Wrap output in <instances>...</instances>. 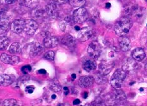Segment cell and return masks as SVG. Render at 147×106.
Listing matches in <instances>:
<instances>
[{"label":"cell","mask_w":147,"mask_h":106,"mask_svg":"<svg viewBox=\"0 0 147 106\" xmlns=\"http://www.w3.org/2000/svg\"><path fill=\"white\" fill-rule=\"evenodd\" d=\"M133 26V21L128 18H121L116 22L115 31L119 36H125L128 34Z\"/></svg>","instance_id":"1"},{"label":"cell","mask_w":147,"mask_h":106,"mask_svg":"<svg viewBox=\"0 0 147 106\" xmlns=\"http://www.w3.org/2000/svg\"><path fill=\"white\" fill-rule=\"evenodd\" d=\"M126 76V72L123 69H117L113 74L111 79V84L115 89H119L122 86Z\"/></svg>","instance_id":"2"},{"label":"cell","mask_w":147,"mask_h":106,"mask_svg":"<svg viewBox=\"0 0 147 106\" xmlns=\"http://www.w3.org/2000/svg\"><path fill=\"white\" fill-rule=\"evenodd\" d=\"M88 18V13L84 8H79L74 11L73 19L78 24H81L85 22Z\"/></svg>","instance_id":"3"},{"label":"cell","mask_w":147,"mask_h":106,"mask_svg":"<svg viewBox=\"0 0 147 106\" xmlns=\"http://www.w3.org/2000/svg\"><path fill=\"white\" fill-rule=\"evenodd\" d=\"M38 25L35 21L33 19H26L25 20L24 29L23 31L25 32L26 34L29 36H33L37 30Z\"/></svg>","instance_id":"4"},{"label":"cell","mask_w":147,"mask_h":106,"mask_svg":"<svg viewBox=\"0 0 147 106\" xmlns=\"http://www.w3.org/2000/svg\"><path fill=\"white\" fill-rule=\"evenodd\" d=\"M101 48L98 42H92L89 45L88 53L90 58L92 59L98 58L101 54Z\"/></svg>","instance_id":"5"},{"label":"cell","mask_w":147,"mask_h":106,"mask_svg":"<svg viewBox=\"0 0 147 106\" xmlns=\"http://www.w3.org/2000/svg\"><path fill=\"white\" fill-rule=\"evenodd\" d=\"M43 51L41 45L38 42H33L30 44L26 48V52L30 58H34L39 55Z\"/></svg>","instance_id":"6"},{"label":"cell","mask_w":147,"mask_h":106,"mask_svg":"<svg viewBox=\"0 0 147 106\" xmlns=\"http://www.w3.org/2000/svg\"><path fill=\"white\" fill-rule=\"evenodd\" d=\"M92 29L89 27H85L79 31L78 38L81 41H86L92 37Z\"/></svg>","instance_id":"7"},{"label":"cell","mask_w":147,"mask_h":106,"mask_svg":"<svg viewBox=\"0 0 147 106\" xmlns=\"http://www.w3.org/2000/svg\"><path fill=\"white\" fill-rule=\"evenodd\" d=\"M59 44L58 39L55 36L47 33L43 39V44L46 48H53L56 47Z\"/></svg>","instance_id":"8"},{"label":"cell","mask_w":147,"mask_h":106,"mask_svg":"<svg viewBox=\"0 0 147 106\" xmlns=\"http://www.w3.org/2000/svg\"><path fill=\"white\" fill-rule=\"evenodd\" d=\"M24 25L25 20L23 19H15L10 24V29L13 32L20 34L23 31Z\"/></svg>","instance_id":"9"},{"label":"cell","mask_w":147,"mask_h":106,"mask_svg":"<svg viewBox=\"0 0 147 106\" xmlns=\"http://www.w3.org/2000/svg\"><path fill=\"white\" fill-rule=\"evenodd\" d=\"M94 82V78L92 76H84L80 78L79 84L81 87L88 88L91 87Z\"/></svg>","instance_id":"10"},{"label":"cell","mask_w":147,"mask_h":106,"mask_svg":"<svg viewBox=\"0 0 147 106\" xmlns=\"http://www.w3.org/2000/svg\"><path fill=\"white\" fill-rule=\"evenodd\" d=\"M114 67V63L113 62H102L99 66V72L102 75L105 76L108 74Z\"/></svg>","instance_id":"11"},{"label":"cell","mask_w":147,"mask_h":106,"mask_svg":"<svg viewBox=\"0 0 147 106\" xmlns=\"http://www.w3.org/2000/svg\"><path fill=\"white\" fill-rule=\"evenodd\" d=\"M0 60L5 64H16L20 61V59L16 56H10L5 53H3L0 56Z\"/></svg>","instance_id":"12"},{"label":"cell","mask_w":147,"mask_h":106,"mask_svg":"<svg viewBox=\"0 0 147 106\" xmlns=\"http://www.w3.org/2000/svg\"><path fill=\"white\" fill-rule=\"evenodd\" d=\"M61 44L67 48H72L74 47L76 44V41L72 36L67 34L62 38Z\"/></svg>","instance_id":"13"},{"label":"cell","mask_w":147,"mask_h":106,"mask_svg":"<svg viewBox=\"0 0 147 106\" xmlns=\"http://www.w3.org/2000/svg\"><path fill=\"white\" fill-rule=\"evenodd\" d=\"M46 12L50 17L52 18H56L57 17V6L54 3H49L47 5Z\"/></svg>","instance_id":"14"},{"label":"cell","mask_w":147,"mask_h":106,"mask_svg":"<svg viewBox=\"0 0 147 106\" xmlns=\"http://www.w3.org/2000/svg\"><path fill=\"white\" fill-rule=\"evenodd\" d=\"M131 56L135 61H142L145 57V52L142 48H137L132 51Z\"/></svg>","instance_id":"15"},{"label":"cell","mask_w":147,"mask_h":106,"mask_svg":"<svg viewBox=\"0 0 147 106\" xmlns=\"http://www.w3.org/2000/svg\"><path fill=\"white\" fill-rule=\"evenodd\" d=\"M136 66L137 64L134 59H127L126 61L124 62V64H123L122 68L125 71L130 72L136 69Z\"/></svg>","instance_id":"16"},{"label":"cell","mask_w":147,"mask_h":106,"mask_svg":"<svg viewBox=\"0 0 147 106\" xmlns=\"http://www.w3.org/2000/svg\"><path fill=\"white\" fill-rule=\"evenodd\" d=\"M10 28V24L7 19L5 18L4 14L0 15V33H4Z\"/></svg>","instance_id":"17"},{"label":"cell","mask_w":147,"mask_h":106,"mask_svg":"<svg viewBox=\"0 0 147 106\" xmlns=\"http://www.w3.org/2000/svg\"><path fill=\"white\" fill-rule=\"evenodd\" d=\"M119 45L121 50L123 51H128L131 48V42L130 39L127 37H123L120 39L119 41Z\"/></svg>","instance_id":"18"},{"label":"cell","mask_w":147,"mask_h":106,"mask_svg":"<svg viewBox=\"0 0 147 106\" xmlns=\"http://www.w3.org/2000/svg\"><path fill=\"white\" fill-rule=\"evenodd\" d=\"M13 82L10 76L5 74H0V86H8Z\"/></svg>","instance_id":"19"},{"label":"cell","mask_w":147,"mask_h":106,"mask_svg":"<svg viewBox=\"0 0 147 106\" xmlns=\"http://www.w3.org/2000/svg\"><path fill=\"white\" fill-rule=\"evenodd\" d=\"M97 68V64L95 61L92 59H89L87 60L83 64V68L84 70L88 72H91L95 70Z\"/></svg>","instance_id":"20"},{"label":"cell","mask_w":147,"mask_h":106,"mask_svg":"<svg viewBox=\"0 0 147 106\" xmlns=\"http://www.w3.org/2000/svg\"><path fill=\"white\" fill-rule=\"evenodd\" d=\"M49 87L52 91L55 92H60L62 90L61 85L60 84L59 82L57 79H53V80L50 82Z\"/></svg>","instance_id":"21"},{"label":"cell","mask_w":147,"mask_h":106,"mask_svg":"<svg viewBox=\"0 0 147 106\" xmlns=\"http://www.w3.org/2000/svg\"><path fill=\"white\" fill-rule=\"evenodd\" d=\"M21 51H22L21 45L18 42L13 43L9 48V52L13 54H18V53L20 52Z\"/></svg>","instance_id":"22"},{"label":"cell","mask_w":147,"mask_h":106,"mask_svg":"<svg viewBox=\"0 0 147 106\" xmlns=\"http://www.w3.org/2000/svg\"><path fill=\"white\" fill-rule=\"evenodd\" d=\"M9 44V39L6 36H0V50L4 51L6 50V48Z\"/></svg>","instance_id":"23"},{"label":"cell","mask_w":147,"mask_h":106,"mask_svg":"<svg viewBox=\"0 0 147 106\" xmlns=\"http://www.w3.org/2000/svg\"><path fill=\"white\" fill-rule=\"evenodd\" d=\"M145 13L146 11L144 8L138 7L133 15H134L135 17L138 20H142V18H144L145 17Z\"/></svg>","instance_id":"24"},{"label":"cell","mask_w":147,"mask_h":106,"mask_svg":"<svg viewBox=\"0 0 147 106\" xmlns=\"http://www.w3.org/2000/svg\"><path fill=\"white\" fill-rule=\"evenodd\" d=\"M138 6L135 4H131L128 6H127L125 8V14L127 15H133L134 14L135 11L138 9Z\"/></svg>","instance_id":"25"},{"label":"cell","mask_w":147,"mask_h":106,"mask_svg":"<svg viewBox=\"0 0 147 106\" xmlns=\"http://www.w3.org/2000/svg\"><path fill=\"white\" fill-rule=\"evenodd\" d=\"M68 1L74 8H81L86 3V0H68Z\"/></svg>","instance_id":"26"},{"label":"cell","mask_w":147,"mask_h":106,"mask_svg":"<svg viewBox=\"0 0 147 106\" xmlns=\"http://www.w3.org/2000/svg\"><path fill=\"white\" fill-rule=\"evenodd\" d=\"M3 105L5 106H14V105H20L19 101H18L16 99H6L2 102Z\"/></svg>","instance_id":"27"},{"label":"cell","mask_w":147,"mask_h":106,"mask_svg":"<svg viewBox=\"0 0 147 106\" xmlns=\"http://www.w3.org/2000/svg\"><path fill=\"white\" fill-rule=\"evenodd\" d=\"M54 56L55 54L53 51H49L48 52H47L44 54V58L47 59L49 61H53V59H54Z\"/></svg>","instance_id":"28"},{"label":"cell","mask_w":147,"mask_h":106,"mask_svg":"<svg viewBox=\"0 0 147 106\" xmlns=\"http://www.w3.org/2000/svg\"><path fill=\"white\" fill-rule=\"evenodd\" d=\"M38 0H24V4L27 6H35V4H37Z\"/></svg>","instance_id":"29"},{"label":"cell","mask_w":147,"mask_h":106,"mask_svg":"<svg viewBox=\"0 0 147 106\" xmlns=\"http://www.w3.org/2000/svg\"><path fill=\"white\" fill-rule=\"evenodd\" d=\"M32 70V68L29 65H26V66H23L21 69V71L22 72H23L24 74H26L28 73V72H30Z\"/></svg>","instance_id":"30"},{"label":"cell","mask_w":147,"mask_h":106,"mask_svg":"<svg viewBox=\"0 0 147 106\" xmlns=\"http://www.w3.org/2000/svg\"><path fill=\"white\" fill-rule=\"evenodd\" d=\"M34 90H35V87L33 85L27 86L25 89V91L28 94H32L33 91H34Z\"/></svg>","instance_id":"31"},{"label":"cell","mask_w":147,"mask_h":106,"mask_svg":"<svg viewBox=\"0 0 147 106\" xmlns=\"http://www.w3.org/2000/svg\"><path fill=\"white\" fill-rule=\"evenodd\" d=\"M53 1L58 4H64L68 1V0H53Z\"/></svg>","instance_id":"32"},{"label":"cell","mask_w":147,"mask_h":106,"mask_svg":"<svg viewBox=\"0 0 147 106\" xmlns=\"http://www.w3.org/2000/svg\"><path fill=\"white\" fill-rule=\"evenodd\" d=\"M15 1V0H5V3L8 5H11Z\"/></svg>","instance_id":"33"},{"label":"cell","mask_w":147,"mask_h":106,"mask_svg":"<svg viewBox=\"0 0 147 106\" xmlns=\"http://www.w3.org/2000/svg\"><path fill=\"white\" fill-rule=\"evenodd\" d=\"M63 91H64V94L65 95H67L69 92V90L67 87H63Z\"/></svg>","instance_id":"34"},{"label":"cell","mask_w":147,"mask_h":106,"mask_svg":"<svg viewBox=\"0 0 147 106\" xmlns=\"http://www.w3.org/2000/svg\"><path fill=\"white\" fill-rule=\"evenodd\" d=\"M80 102H81V101H80L79 99H75L74 101L73 104H74V105H78V104H80Z\"/></svg>","instance_id":"35"},{"label":"cell","mask_w":147,"mask_h":106,"mask_svg":"<svg viewBox=\"0 0 147 106\" xmlns=\"http://www.w3.org/2000/svg\"><path fill=\"white\" fill-rule=\"evenodd\" d=\"M38 72L40 74H45L46 73V71L45 70V69H40V70L38 71Z\"/></svg>","instance_id":"36"},{"label":"cell","mask_w":147,"mask_h":106,"mask_svg":"<svg viewBox=\"0 0 147 106\" xmlns=\"http://www.w3.org/2000/svg\"><path fill=\"white\" fill-rule=\"evenodd\" d=\"M111 7V4H110L109 3H107L106 4V8H109Z\"/></svg>","instance_id":"37"},{"label":"cell","mask_w":147,"mask_h":106,"mask_svg":"<svg viewBox=\"0 0 147 106\" xmlns=\"http://www.w3.org/2000/svg\"><path fill=\"white\" fill-rule=\"evenodd\" d=\"M88 93L87 92H85L84 93V98H87L88 97Z\"/></svg>","instance_id":"38"},{"label":"cell","mask_w":147,"mask_h":106,"mask_svg":"<svg viewBox=\"0 0 147 106\" xmlns=\"http://www.w3.org/2000/svg\"><path fill=\"white\" fill-rule=\"evenodd\" d=\"M75 29H76V31H79L81 29H80V28L79 27V26H75Z\"/></svg>","instance_id":"39"},{"label":"cell","mask_w":147,"mask_h":106,"mask_svg":"<svg viewBox=\"0 0 147 106\" xmlns=\"http://www.w3.org/2000/svg\"><path fill=\"white\" fill-rule=\"evenodd\" d=\"M56 97H57L56 95L53 94H52V97H52L53 99H55L56 98Z\"/></svg>","instance_id":"40"},{"label":"cell","mask_w":147,"mask_h":106,"mask_svg":"<svg viewBox=\"0 0 147 106\" xmlns=\"http://www.w3.org/2000/svg\"><path fill=\"white\" fill-rule=\"evenodd\" d=\"M72 78L73 79H76V75L75 74H72Z\"/></svg>","instance_id":"41"},{"label":"cell","mask_w":147,"mask_h":106,"mask_svg":"<svg viewBox=\"0 0 147 106\" xmlns=\"http://www.w3.org/2000/svg\"><path fill=\"white\" fill-rule=\"evenodd\" d=\"M145 71H146V74H147V64L145 65Z\"/></svg>","instance_id":"42"},{"label":"cell","mask_w":147,"mask_h":106,"mask_svg":"<svg viewBox=\"0 0 147 106\" xmlns=\"http://www.w3.org/2000/svg\"><path fill=\"white\" fill-rule=\"evenodd\" d=\"M140 91H143V88H140Z\"/></svg>","instance_id":"43"},{"label":"cell","mask_w":147,"mask_h":106,"mask_svg":"<svg viewBox=\"0 0 147 106\" xmlns=\"http://www.w3.org/2000/svg\"><path fill=\"white\" fill-rule=\"evenodd\" d=\"M2 105V102H1V101L0 100V105Z\"/></svg>","instance_id":"44"},{"label":"cell","mask_w":147,"mask_h":106,"mask_svg":"<svg viewBox=\"0 0 147 106\" xmlns=\"http://www.w3.org/2000/svg\"><path fill=\"white\" fill-rule=\"evenodd\" d=\"M145 1H146V3H147V0H145Z\"/></svg>","instance_id":"45"},{"label":"cell","mask_w":147,"mask_h":106,"mask_svg":"<svg viewBox=\"0 0 147 106\" xmlns=\"http://www.w3.org/2000/svg\"><path fill=\"white\" fill-rule=\"evenodd\" d=\"M146 26H147V25H146Z\"/></svg>","instance_id":"46"}]
</instances>
